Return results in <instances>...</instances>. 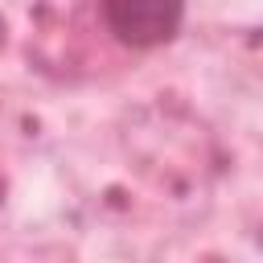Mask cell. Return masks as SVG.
Listing matches in <instances>:
<instances>
[{"instance_id": "cell-1", "label": "cell", "mask_w": 263, "mask_h": 263, "mask_svg": "<svg viewBox=\"0 0 263 263\" xmlns=\"http://www.w3.org/2000/svg\"><path fill=\"white\" fill-rule=\"evenodd\" d=\"M107 29L132 45V49H152L177 37L185 21V4H164V0H111L103 4Z\"/></svg>"}]
</instances>
